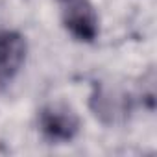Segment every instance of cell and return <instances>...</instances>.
<instances>
[{
  "instance_id": "cell-3",
  "label": "cell",
  "mask_w": 157,
  "mask_h": 157,
  "mask_svg": "<svg viewBox=\"0 0 157 157\" xmlns=\"http://www.w3.org/2000/svg\"><path fill=\"white\" fill-rule=\"evenodd\" d=\"M28 44L15 30H0V89L13 82L26 61Z\"/></svg>"
},
{
  "instance_id": "cell-2",
  "label": "cell",
  "mask_w": 157,
  "mask_h": 157,
  "mask_svg": "<svg viewBox=\"0 0 157 157\" xmlns=\"http://www.w3.org/2000/svg\"><path fill=\"white\" fill-rule=\"evenodd\" d=\"M39 129L50 142H70L80 131V118L65 104H48L39 113Z\"/></svg>"
},
{
  "instance_id": "cell-1",
  "label": "cell",
  "mask_w": 157,
  "mask_h": 157,
  "mask_svg": "<svg viewBox=\"0 0 157 157\" xmlns=\"http://www.w3.org/2000/svg\"><path fill=\"white\" fill-rule=\"evenodd\" d=\"M65 30L82 43H93L100 33V19L91 0H57Z\"/></svg>"
}]
</instances>
